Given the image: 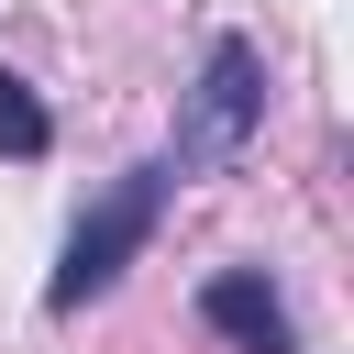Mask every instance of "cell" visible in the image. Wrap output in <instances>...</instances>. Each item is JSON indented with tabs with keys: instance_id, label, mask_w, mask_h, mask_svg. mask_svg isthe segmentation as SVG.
<instances>
[{
	"instance_id": "obj_4",
	"label": "cell",
	"mask_w": 354,
	"mask_h": 354,
	"mask_svg": "<svg viewBox=\"0 0 354 354\" xmlns=\"http://www.w3.org/2000/svg\"><path fill=\"white\" fill-rule=\"evenodd\" d=\"M44 144H55V122H44V100H33V88H22L11 66H0V155H11V166H33Z\"/></svg>"
},
{
	"instance_id": "obj_2",
	"label": "cell",
	"mask_w": 354,
	"mask_h": 354,
	"mask_svg": "<svg viewBox=\"0 0 354 354\" xmlns=\"http://www.w3.org/2000/svg\"><path fill=\"white\" fill-rule=\"evenodd\" d=\"M254 122H266V55H254L243 33H221V44L199 55L188 111H177V177H221V166L254 144Z\"/></svg>"
},
{
	"instance_id": "obj_1",
	"label": "cell",
	"mask_w": 354,
	"mask_h": 354,
	"mask_svg": "<svg viewBox=\"0 0 354 354\" xmlns=\"http://www.w3.org/2000/svg\"><path fill=\"white\" fill-rule=\"evenodd\" d=\"M155 210H166V166H122V177L77 210L66 266L44 277V310H88L100 288H122V266H133V254H144V232H155Z\"/></svg>"
},
{
	"instance_id": "obj_3",
	"label": "cell",
	"mask_w": 354,
	"mask_h": 354,
	"mask_svg": "<svg viewBox=\"0 0 354 354\" xmlns=\"http://www.w3.org/2000/svg\"><path fill=\"white\" fill-rule=\"evenodd\" d=\"M199 321H210L221 343H243V354H299V332H288V299L266 288V266H221V277L199 288Z\"/></svg>"
}]
</instances>
